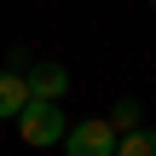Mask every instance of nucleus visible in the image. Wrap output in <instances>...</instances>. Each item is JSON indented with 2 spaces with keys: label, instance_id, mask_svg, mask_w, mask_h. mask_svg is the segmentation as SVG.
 I'll list each match as a JSON object with an SVG mask.
<instances>
[{
  "label": "nucleus",
  "instance_id": "20e7f679",
  "mask_svg": "<svg viewBox=\"0 0 156 156\" xmlns=\"http://www.w3.org/2000/svg\"><path fill=\"white\" fill-rule=\"evenodd\" d=\"M29 93L46 98V104H58V98L69 93V69H64V64H35V69H29Z\"/></svg>",
  "mask_w": 156,
  "mask_h": 156
},
{
  "label": "nucleus",
  "instance_id": "7ed1b4c3",
  "mask_svg": "<svg viewBox=\"0 0 156 156\" xmlns=\"http://www.w3.org/2000/svg\"><path fill=\"white\" fill-rule=\"evenodd\" d=\"M29 104H35V93H29V75H17V69H0V122H17Z\"/></svg>",
  "mask_w": 156,
  "mask_h": 156
},
{
  "label": "nucleus",
  "instance_id": "39448f33",
  "mask_svg": "<svg viewBox=\"0 0 156 156\" xmlns=\"http://www.w3.org/2000/svg\"><path fill=\"white\" fill-rule=\"evenodd\" d=\"M116 156H156V127H133L116 139Z\"/></svg>",
  "mask_w": 156,
  "mask_h": 156
},
{
  "label": "nucleus",
  "instance_id": "423d86ee",
  "mask_svg": "<svg viewBox=\"0 0 156 156\" xmlns=\"http://www.w3.org/2000/svg\"><path fill=\"white\" fill-rule=\"evenodd\" d=\"M104 122H110L116 133H133V127H145V122H139V104H133V98H122V104H116V110H110Z\"/></svg>",
  "mask_w": 156,
  "mask_h": 156
},
{
  "label": "nucleus",
  "instance_id": "f257e3e1",
  "mask_svg": "<svg viewBox=\"0 0 156 156\" xmlns=\"http://www.w3.org/2000/svg\"><path fill=\"white\" fill-rule=\"evenodd\" d=\"M64 133H69V122H64V110H58V104H46V98H35V104L17 116V139H23V145H35V151L64 145Z\"/></svg>",
  "mask_w": 156,
  "mask_h": 156
},
{
  "label": "nucleus",
  "instance_id": "f03ea898",
  "mask_svg": "<svg viewBox=\"0 0 156 156\" xmlns=\"http://www.w3.org/2000/svg\"><path fill=\"white\" fill-rule=\"evenodd\" d=\"M116 139H122V133L93 116V122H75V127L64 133V156H116Z\"/></svg>",
  "mask_w": 156,
  "mask_h": 156
},
{
  "label": "nucleus",
  "instance_id": "0eeeda50",
  "mask_svg": "<svg viewBox=\"0 0 156 156\" xmlns=\"http://www.w3.org/2000/svg\"><path fill=\"white\" fill-rule=\"evenodd\" d=\"M151 6H156V0H151Z\"/></svg>",
  "mask_w": 156,
  "mask_h": 156
}]
</instances>
